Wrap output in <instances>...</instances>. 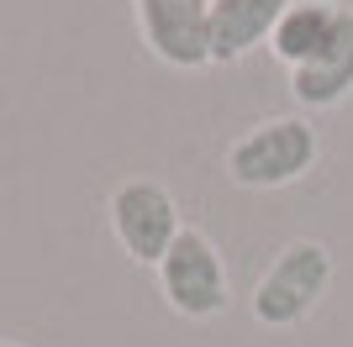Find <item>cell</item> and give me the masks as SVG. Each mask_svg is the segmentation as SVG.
<instances>
[{"instance_id":"1","label":"cell","mask_w":353,"mask_h":347,"mask_svg":"<svg viewBox=\"0 0 353 347\" xmlns=\"http://www.w3.org/2000/svg\"><path fill=\"white\" fill-rule=\"evenodd\" d=\"M322 158V137L311 116H264L227 147V179L237 189H285L306 179Z\"/></svg>"},{"instance_id":"2","label":"cell","mask_w":353,"mask_h":347,"mask_svg":"<svg viewBox=\"0 0 353 347\" xmlns=\"http://www.w3.org/2000/svg\"><path fill=\"white\" fill-rule=\"evenodd\" d=\"M327 289H332V253H327V242L295 237V242H285L280 253H274V263H269L264 274H259L248 311L269 332H290V326H301V321L322 305Z\"/></svg>"},{"instance_id":"3","label":"cell","mask_w":353,"mask_h":347,"mask_svg":"<svg viewBox=\"0 0 353 347\" xmlns=\"http://www.w3.org/2000/svg\"><path fill=\"white\" fill-rule=\"evenodd\" d=\"M159 274V295L163 305L185 321H216L232 305V284H227V263H221L216 242L201 227H185L174 237V247L163 253Z\"/></svg>"},{"instance_id":"4","label":"cell","mask_w":353,"mask_h":347,"mask_svg":"<svg viewBox=\"0 0 353 347\" xmlns=\"http://www.w3.org/2000/svg\"><path fill=\"white\" fill-rule=\"evenodd\" d=\"M105 216H111V237L121 242V253L132 263H148V269H159L174 237L185 231L174 195L159 179H121L105 200Z\"/></svg>"},{"instance_id":"5","label":"cell","mask_w":353,"mask_h":347,"mask_svg":"<svg viewBox=\"0 0 353 347\" xmlns=\"http://www.w3.org/2000/svg\"><path fill=\"white\" fill-rule=\"evenodd\" d=\"M137 37L163 69H206L211 63V0H132Z\"/></svg>"},{"instance_id":"6","label":"cell","mask_w":353,"mask_h":347,"mask_svg":"<svg viewBox=\"0 0 353 347\" xmlns=\"http://www.w3.org/2000/svg\"><path fill=\"white\" fill-rule=\"evenodd\" d=\"M290 95L306 116L332 111V105H343L353 95V6H343V21H338V32H332V43L311 58V63L290 69Z\"/></svg>"},{"instance_id":"7","label":"cell","mask_w":353,"mask_h":347,"mask_svg":"<svg viewBox=\"0 0 353 347\" xmlns=\"http://www.w3.org/2000/svg\"><path fill=\"white\" fill-rule=\"evenodd\" d=\"M290 0H211V63H243L269 48Z\"/></svg>"},{"instance_id":"8","label":"cell","mask_w":353,"mask_h":347,"mask_svg":"<svg viewBox=\"0 0 353 347\" xmlns=\"http://www.w3.org/2000/svg\"><path fill=\"white\" fill-rule=\"evenodd\" d=\"M338 21H343L338 0H290L285 16H280V27H274V37H269V53L280 58L285 74H290V69H301V63H311V58L332 43Z\"/></svg>"},{"instance_id":"9","label":"cell","mask_w":353,"mask_h":347,"mask_svg":"<svg viewBox=\"0 0 353 347\" xmlns=\"http://www.w3.org/2000/svg\"><path fill=\"white\" fill-rule=\"evenodd\" d=\"M0 347H21V342H6V337H0Z\"/></svg>"}]
</instances>
